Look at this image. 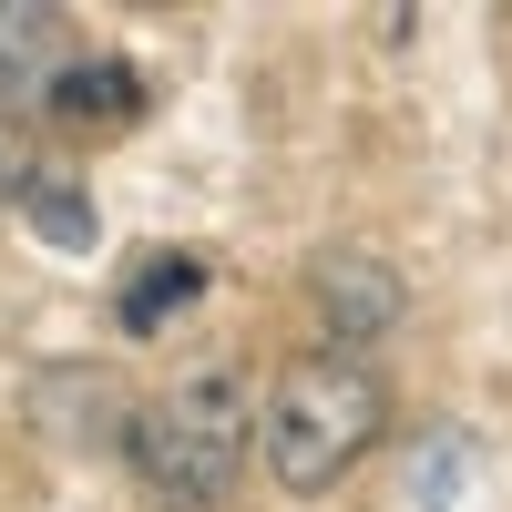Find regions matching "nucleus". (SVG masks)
Returning a JSON list of instances; mask_svg holds the SVG:
<instances>
[{
    "label": "nucleus",
    "mask_w": 512,
    "mask_h": 512,
    "mask_svg": "<svg viewBox=\"0 0 512 512\" xmlns=\"http://www.w3.org/2000/svg\"><path fill=\"white\" fill-rule=\"evenodd\" d=\"M195 287H205V256H185V246H154V256H144V277L123 287V328H134V338H144V328H164V308H185Z\"/></svg>",
    "instance_id": "423d86ee"
},
{
    "label": "nucleus",
    "mask_w": 512,
    "mask_h": 512,
    "mask_svg": "<svg viewBox=\"0 0 512 512\" xmlns=\"http://www.w3.org/2000/svg\"><path fill=\"white\" fill-rule=\"evenodd\" d=\"M72 72V21L52 0H0V103H52Z\"/></svg>",
    "instance_id": "7ed1b4c3"
},
{
    "label": "nucleus",
    "mask_w": 512,
    "mask_h": 512,
    "mask_svg": "<svg viewBox=\"0 0 512 512\" xmlns=\"http://www.w3.org/2000/svg\"><path fill=\"white\" fill-rule=\"evenodd\" d=\"M379 420H390V390L369 379V359L349 349H308V359H287L277 369V390H267V472L287 492H328L349 461L379 441Z\"/></svg>",
    "instance_id": "f257e3e1"
},
{
    "label": "nucleus",
    "mask_w": 512,
    "mask_h": 512,
    "mask_svg": "<svg viewBox=\"0 0 512 512\" xmlns=\"http://www.w3.org/2000/svg\"><path fill=\"white\" fill-rule=\"evenodd\" d=\"M52 123H62V134H134V123H144V72L134 62H72L62 82H52Z\"/></svg>",
    "instance_id": "20e7f679"
},
{
    "label": "nucleus",
    "mask_w": 512,
    "mask_h": 512,
    "mask_svg": "<svg viewBox=\"0 0 512 512\" xmlns=\"http://www.w3.org/2000/svg\"><path fill=\"white\" fill-rule=\"evenodd\" d=\"M246 431H256L246 390L226 369H205V379H175L164 400H144L123 441H134V472L175 512H216L236 492V472H246Z\"/></svg>",
    "instance_id": "f03ea898"
},
{
    "label": "nucleus",
    "mask_w": 512,
    "mask_h": 512,
    "mask_svg": "<svg viewBox=\"0 0 512 512\" xmlns=\"http://www.w3.org/2000/svg\"><path fill=\"white\" fill-rule=\"evenodd\" d=\"M318 308L338 318V349H349V338H369V328L400 318V287H390L379 256H328V267H318Z\"/></svg>",
    "instance_id": "39448f33"
},
{
    "label": "nucleus",
    "mask_w": 512,
    "mask_h": 512,
    "mask_svg": "<svg viewBox=\"0 0 512 512\" xmlns=\"http://www.w3.org/2000/svg\"><path fill=\"white\" fill-rule=\"evenodd\" d=\"M11 205L52 236V246H93V205L72 195V175H52V164H31V175H11Z\"/></svg>",
    "instance_id": "0eeeda50"
},
{
    "label": "nucleus",
    "mask_w": 512,
    "mask_h": 512,
    "mask_svg": "<svg viewBox=\"0 0 512 512\" xmlns=\"http://www.w3.org/2000/svg\"><path fill=\"white\" fill-rule=\"evenodd\" d=\"M0 185H11V175H0Z\"/></svg>",
    "instance_id": "6e6552de"
}]
</instances>
